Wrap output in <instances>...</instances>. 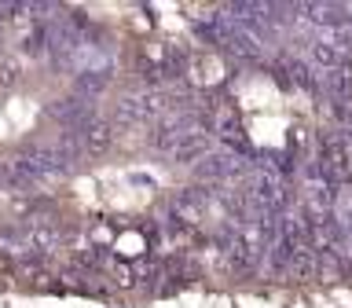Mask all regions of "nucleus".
Returning a JSON list of instances; mask_svg holds the SVG:
<instances>
[{"label":"nucleus","instance_id":"obj_9","mask_svg":"<svg viewBox=\"0 0 352 308\" xmlns=\"http://www.w3.org/2000/svg\"><path fill=\"white\" fill-rule=\"evenodd\" d=\"M19 77H22L19 59H4V63H0V85H15Z\"/></svg>","mask_w":352,"mask_h":308},{"label":"nucleus","instance_id":"obj_1","mask_svg":"<svg viewBox=\"0 0 352 308\" xmlns=\"http://www.w3.org/2000/svg\"><path fill=\"white\" fill-rule=\"evenodd\" d=\"M48 118H55L59 125L66 129H85V125H92V99L88 96H70V99H59V103H52L48 107Z\"/></svg>","mask_w":352,"mask_h":308},{"label":"nucleus","instance_id":"obj_2","mask_svg":"<svg viewBox=\"0 0 352 308\" xmlns=\"http://www.w3.org/2000/svg\"><path fill=\"white\" fill-rule=\"evenodd\" d=\"M246 173V162H242V154H206L202 162H198V176L202 180H235V176Z\"/></svg>","mask_w":352,"mask_h":308},{"label":"nucleus","instance_id":"obj_6","mask_svg":"<svg viewBox=\"0 0 352 308\" xmlns=\"http://www.w3.org/2000/svg\"><path fill=\"white\" fill-rule=\"evenodd\" d=\"M323 85H327V92L334 96V103H349L352 99V66H338V70H330L323 74Z\"/></svg>","mask_w":352,"mask_h":308},{"label":"nucleus","instance_id":"obj_3","mask_svg":"<svg viewBox=\"0 0 352 308\" xmlns=\"http://www.w3.org/2000/svg\"><path fill=\"white\" fill-rule=\"evenodd\" d=\"M297 11H305L308 22L327 30H345L352 26V8L349 4H297Z\"/></svg>","mask_w":352,"mask_h":308},{"label":"nucleus","instance_id":"obj_4","mask_svg":"<svg viewBox=\"0 0 352 308\" xmlns=\"http://www.w3.org/2000/svg\"><path fill=\"white\" fill-rule=\"evenodd\" d=\"M81 140H85V154H103L114 143V125L110 121H92V125L81 129Z\"/></svg>","mask_w":352,"mask_h":308},{"label":"nucleus","instance_id":"obj_7","mask_svg":"<svg viewBox=\"0 0 352 308\" xmlns=\"http://www.w3.org/2000/svg\"><path fill=\"white\" fill-rule=\"evenodd\" d=\"M209 154V140L202 136V132H191L180 147L173 151V162H180V165H195V162H202Z\"/></svg>","mask_w":352,"mask_h":308},{"label":"nucleus","instance_id":"obj_5","mask_svg":"<svg viewBox=\"0 0 352 308\" xmlns=\"http://www.w3.org/2000/svg\"><path fill=\"white\" fill-rule=\"evenodd\" d=\"M308 59H312V66H319L323 74H330V70H338V66H345V52L330 41H316L312 52H308Z\"/></svg>","mask_w":352,"mask_h":308},{"label":"nucleus","instance_id":"obj_8","mask_svg":"<svg viewBox=\"0 0 352 308\" xmlns=\"http://www.w3.org/2000/svg\"><path fill=\"white\" fill-rule=\"evenodd\" d=\"M77 88H81V92H103V88H107V74L103 70H88V74H81Z\"/></svg>","mask_w":352,"mask_h":308}]
</instances>
